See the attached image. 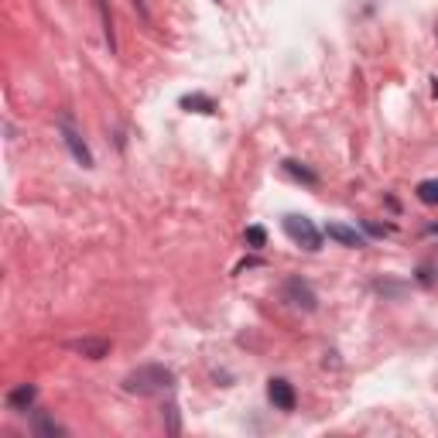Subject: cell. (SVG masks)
Wrapping results in <instances>:
<instances>
[{
	"instance_id": "1",
	"label": "cell",
	"mask_w": 438,
	"mask_h": 438,
	"mask_svg": "<svg viewBox=\"0 0 438 438\" xmlns=\"http://www.w3.org/2000/svg\"><path fill=\"white\" fill-rule=\"evenodd\" d=\"M175 387V373L164 363H144L137 370H130L123 377V391L137 394V398H155V394H168Z\"/></svg>"
},
{
	"instance_id": "2",
	"label": "cell",
	"mask_w": 438,
	"mask_h": 438,
	"mask_svg": "<svg viewBox=\"0 0 438 438\" xmlns=\"http://www.w3.org/2000/svg\"><path fill=\"white\" fill-rule=\"evenodd\" d=\"M281 298L291 305V308H302V312H315L319 308V295L312 288V281L305 278H288L281 284Z\"/></svg>"
},
{
	"instance_id": "3",
	"label": "cell",
	"mask_w": 438,
	"mask_h": 438,
	"mask_svg": "<svg viewBox=\"0 0 438 438\" xmlns=\"http://www.w3.org/2000/svg\"><path fill=\"white\" fill-rule=\"evenodd\" d=\"M284 233L295 240L298 247L312 250V253L322 247V237H325V233H319V230L312 226V219H308V216H284Z\"/></svg>"
},
{
	"instance_id": "4",
	"label": "cell",
	"mask_w": 438,
	"mask_h": 438,
	"mask_svg": "<svg viewBox=\"0 0 438 438\" xmlns=\"http://www.w3.org/2000/svg\"><path fill=\"white\" fill-rule=\"evenodd\" d=\"M58 134H62V141H65L69 155L76 158V164H82V168H93V151H89L86 137H82L79 130L72 127V120H69V117H58Z\"/></svg>"
},
{
	"instance_id": "5",
	"label": "cell",
	"mask_w": 438,
	"mask_h": 438,
	"mask_svg": "<svg viewBox=\"0 0 438 438\" xmlns=\"http://www.w3.org/2000/svg\"><path fill=\"white\" fill-rule=\"evenodd\" d=\"M65 350L76 353V357H86V359H103V357H110L114 343L103 339V336H82V339H69Z\"/></svg>"
},
{
	"instance_id": "6",
	"label": "cell",
	"mask_w": 438,
	"mask_h": 438,
	"mask_svg": "<svg viewBox=\"0 0 438 438\" xmlns=\"http://www.w3.org/2000/svg\"><path fill=\"white\" fill-rule=\"evenodd\" d=\"M267 398L271 404L278 407V411H295V404H298V394H295V387L284 380V377H274V380H267Z\"/></svg>"
},
{
	"instance_id": "7",
	"label": "cell",
	"mask_w": 438,
	"mask_h": 438,
	"mask_svg": "<svg viewBox=\"0 0 438 438\" xmlns=\"http://www.w3.org/2000/svg\"><path fill=\"white\" fill-rule=\"evenodd\" d=\"M329 240H336L339 247H350V250H359V247H366V237L357 233L353 226H343V223H325V230H322Z\"/></svg>"
},
{
	"instance_id": "8",
	"label": "cell",
	"mask_w": 438,
	"mask_h": 438,
	"mask_svg": "<svg viewBox=\"0 0 438 438\" xmlns=\"http://www.w3.org/2000/svg\"><path fill=\"white\" fill-rule=\"evenodd\" d=\"M35 400H38V387H35V384H21V387H14V391L7 394V407L21 414V411H28Z\"/></svg>"
},
{
	"instance_id": "9",
	"label": "cell",
	"mask_w": 438,
	"mask_h": 438,
	"mask_svg": "<svg viewBox=\"0 0 438 438\" xmlns=\"http://www.w3.org/2000/svg\"><path fill=\"white\" fill-rule=\"evenodd\" d=\"M93 3H96V14H100L103 41H107L110 55H117V31H114V14H110V3H107V0H93Z\"/></svg>"
},
{
	"instance_id": "10",
	"label": "cell",
	"mask_w": 438,
	"mask_h": 438,
	"mask_svg": "<svg viewBox=\"0 0 438 438\" xmlns=\"http://www.w3.org/2000/svg\"><path fill=\"white\" fill-rule=\"evenodd\" d=\"M31 432H35V435H48V438H55V435H65V428H62V425H58V421H52V418H48V414H35V418H31Z\"/></svg>"
},
{
	"instance_id": "11",
	"label": "cell",
	"mask_w": 438,
	"mask_h": 438,
	"mask_svg": "<svg viewBox=\"0 0 438 438\" xmlns=\"http://www.w3.org/2000/svg\"><path fill=\"white\" fill-rule=\"evenodd\" d=\"M281 168H284V175H291L295 182H305V185H319V175H315V171H308V168H305V164H298V161H284Z\"/></svg>"
},
{
	"instance_id": "12",
	"label": "cell",
	"mask_w": 438,
	"mask_h": 438,
	"mask_svg": "<svg viewBox=\"0 0 438 438\" xmlns=\"http://www.w3.org/2000/svg\"><path fill=\"white\" fill-rule=\"evenodd\" d=\"M182 107H189V110H196V114H216V103H212L209 96H202V93L182 96Z\"/></svg>"
},
{
	"instance_id": "13",
	"label": "cell",
	"mask_w": 438,
	"mask_h": 438,
	"mask_svg": "<svg viewBox=\"0 0 438 438\" xmlns=\"http://www.w3.org/2000/svg\"><path fill=\"white\" fill-rule=\"evenodd\" d=\"M418 199L425 202V205H438V178H425V182H418Z\"/></svg>"
},
{
	"instance_id": "14",
	"label": "cell",
	"mask_w": 438,
	"mask_h": 438,
	"mask_svg": "<svg viewBox=\"0 0 438 438\" xmlns=\"http://www.w3.org/2000/svg\"><path fill=\"white\" fill-rule=\"evenodd\" d=\"M243 240H247L250 250H264V247H267V230H264V226H247Z\"/></svg>"
},
{
	"instance_id": "15",
	"label": "cell",
	"mask_w": 438,
	"mask_h": 438,
	"mask_svg": "<svg viewBox=\"0 0 438 438\" xmlns=\"http://www.w3.org/2000/svg\"><path fill=\"white\" fill-rule=\"evenodd\" d=\"M161 418H164L168 435H182V421H178V407H175V404H168V407L161 411Z\"/></svg>"
},
{
	"instance_id": "16",
	"label": "cell",
	"mask_w": 438,
	"mask_h": 438,
	"mask_svg": "<svg viewBox=\"0 0 438 438\" xmlns=\"http://www.w3.org/2000/svg\"><path fill=\"white\" fill-rule=\"evenodd\" d=\"M130 7L141 14V21H144V24H155V17H151V10H148V3H144V0H130Z\"/></svg>"
},
{
	"instance_id": "17",
	"label": "cell",
	"mask_w": 438,
	"mask_h": 438,
	"mask_svg": "<svg viewBox=\"0 0 438 438\" xmlns=\"http://www.w3.org/2000/svg\"><path fill=\"white\" fill-rule=\"evenodd\" d=\"M366 233H373V237H384V233H391V226H377V223H366Z\"/></svg>"
},
{
	"instance_id": "18",
	"label": "cell",
	"mask_w": 438,
	"mask_h": 438,
	"mask_svg": "<svg viewBox=\"0 0 438 438\" xmlns=\"http://www.w3.org/2000/svg\"><path fill=\"white\" fill-rule=\"evenodd\" d=\"M418 281H421V284H432V267H428V264H425V267H421V271H418Z\"/></svg>"
},
{
	"instance_id": "19",
	"label": "cell",
	"mask_w": 438,
	"mask_h": 438,
	"mask_svg": "<svg viewBox=\"0 0 438 438\" xmlns=\"http://www.w3.org/2000/svg\"><path fill=\"white\" fill-rule=\"evenodd\" d=\"M425 233H428V237H438V223H432V226H428Z\"/></svg>"
},
{
	"instance_id": "20",
	"label": "cell",
	"mask_w": 438,
	"mask_h": 438,
	"mask_svg": "<svg viewBox=\"0 0 438 438\" xmlns=\"http://www.w3.org/2000/svg\"><path fill=\"white\" fill-rule=\"evenodd\" d=\"M216 3H219V0H216Z\"/></svg>"
}]
</instances>
